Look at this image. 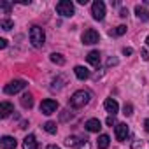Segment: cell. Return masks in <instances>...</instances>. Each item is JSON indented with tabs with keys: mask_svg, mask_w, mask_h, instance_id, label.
<instances>
[{
	"mask_svg": "<svg viewBox=\"0 0 149 149\" xmlns=\"http://www.w3.org/2000/svg\"><path fill=\"white\" fill-rule=\"evenodd\" d=\"M91 14L97 21H102L105 18V4L102 2V0H95L93 6H91Z\"/></svg>",
	"mask_w": 149,
	"mask_h": 149,
	"instance_id": "5b68a950",
	"label": "cell"
},
{
	"mask_svg": "<svg viewBox=\"0 0 149 149\" xmlns=\"http://www.w3.org/2000/svg\"><path fill=\"white\" fill-rule=\"evenodd\" d=\"M11 112H14V105L9 102H2L0 104V118H9Z\"/></svg>",
	"mask_w": 149,
	"mask_h": 149,
	"instance_id": "7c38bea8",
	"label": "cell"
},
{
	"mask_svg": "<svg viewBox=\"0 0 149 149\" xmlns=\"http://www.w3.org/2000/svg\"><path fill=\"white\" fill-rule=\"evenodd\" d=\"M74 74H76V77L81 79V81H84V79L90 77V70L86 67H83V65H77L76 68H74Z\"/></svg>",
	"mask_w": 149,
	"mask_h": 149,
	"instance_id": "4fadbf2b",
	"label": "cell"
},
{
	"mask_svg": "<svg viewBox=\"0 0 149 149\" xmlns=\"http://www.w3.org/2000/svg\"><path fill=\"white\" fill-rule=\"evenodd\" d=\"M44 130H46L47 133H56V123H54V121L44 123Z\"/></svg>",
	"mask_w": 149,
	"mask_h": 149,
	"instance_id": "ffe728a7",
	"label": "cell"
},
{
	"mask_svg": "<svg viewBox=\"0 0 149 149\" xmlns=\"http://www.w3.org/2000/svg\"><path fill=\"white\" fill-rule=\"evenodd\" d=\"M30 42H32V46L33 47H42L44 46V42H46V33H44V30L40 28V26H32L30 28Z\"/></svg>",
	"mask_w": 149,
	"mask_h": 149,
	"instance_id": "7a4b0ae2",
	"label": "cell"
},
{
	"mask_svg": "<svg viewBox=\"0 0 149 149\" xmlns=\"http://www.w3.org/2000/svg\"><path fill=\"white\" fill-rule=\"evenodd\" d=\"M0 146H2V149H16L18 140L14 137H11V135H6V137L0 139Z\"/></svg>",
	"mask_w": 149,
	"mask_h": 149,
	"instance_id": "9c48e42d",
	"label": "cell"
},
{
	"mask_svg": "<svg viewBox=\"0 0 149 149\" xmlns=\"http://www.w3.org/2000/svg\"><path fill=\"white\" fill-rule=\"evenodd\" d=\"M144 128H146V132L149 133V118H147V119L144 121Z\"/></svg>",
	"mask_w": 149,
	"mask_h": 149,
	"instance_id": "d6a6232c",
	"label": "cell"
},
{
	"mask_svg": "<svg viewBox=\"0 0 149 149\" xmlns=\"http://www.w3.org/2000/svg\"><path fill=\"white\" fill-rule=\"evenodd\" d=\"M128 133H130V130H128L126 123H118L116 125V139L118 140H126Z\"/></svg>",
	"mask_w": 149,
	"mask_h": 149,
	"instance_id": "ba28073f",
	"label": "cell"
},
{
	"mask_svg": "<svg viewBox=\"0 0 149 149\" xmlns=\"http://www.w3.org/2000/svg\"><path fill=\"white\" fill-rule=\"evenodd\" d=\"M0 47H2V49L7 47V40H6V39H0Z\"/></svg>",
	"mask_w": 149,
	"mask_h": 149,
	"instance_id": "4dcf8cb0",
	"label": "cell"
},
{
	"mask_svg": "<svg viewBox=\"0 0 149 149\" xmlns=\"http://www.w3.org/2000/svg\"><path fill=\"white\" fill-rule=\"evenodd\" d=\"M126 14H128V9H121L119 16H121V18H126Z\"/></svg>",
	"mask_w": 149,
	"mask_h": 149,
	"instance_id": "1f68e13d",
	"label": "cell"
},
{
	"mask_svg": "<svg viewBox=\"0 0 149 149\" xmlns=\"http://www.w3.org/2000/svg\"><path fill=\"white\" fill-rule=\"evenodd\" d=\"M56 13L65 16V18H70V16H74L76 11H74V4L70 2V0H61V2L56 4Z\"/></svg>",
	"mask_w": 149,
	"mask_h": 149,
	"instance_id": "3957f363",
	"label": "cell"
},
{
	"mask_svg": "<svg viewBox=\"0 0 149 149\" xmlns=\"http://www.w3.org/2000/svg\"><path fill=\"white\" fill-rule=\"evenodd\" d=\"M56 109H58V102L53 98H46L40 102V112L46 116H51L53 112H56Z\"/></svg>",
	"mask_w": 149,
	"mask_h": 149,
	"instance_id": "8992f818",
	"label": "cell"
},
{
	"mask_svg": "<svg viewBox=\"0 0 149 149\" xmlns=\"http://www.w3.org/2000/svg\"><path fill=\"white\" fill-rule=\"evenodd\" d=\"M83 42L84 44H88V46H91V44H97L98 40H100V35H98V32L97 30H93V28H88L84 33H83Z\"/></svg>",
	"mask_w": 149,
	"mask_h": 149,
	"instance_id": "52a82bcc",
	"label": "cell"
},
{
	"mask_svg": "<svg viewBox=\"0 0 149 149\" xmlns=\"http://www.w3.org/2000/svg\"><path fill=\"white\" fill-rule=\"evenodd\" d=\"M146 42H147V46H149V35H147V39H146Z\"/></svg>",
	"mask_w": 149,
	"mask_h": 149,
	"instance_id": "e575fe53",
	"label": "cell"
},
{
	"mask_svg": "<svg viewBox=\"0 0 149 149\" xmlns=\"http://www.w3.org/2000/svg\"><path fill=\"white\" fill-rule=\"evenodd\" d=\"M114 33H116V35H125V33H126V26H125V25H119V26L114 30Z\"/></svg>",
	"mask_w": 149,
	"mask_h": 149,
	"instance_id": "cb8c5ba5",
	"label": "cell"
},
{
	"mask_svg": "<svg viewBox=\"0 0 149 149\" xmlns=\"http://www.w3.org/2000/svg\"><path fill=\"white\" fill-rule=\"evenodd\" d=\"M13 26H14L13 19H2V21H0V28H2V30H11Z\"/></svg>",
	"mask_w": 149,
	"mask_h": 149,
	"instance_id": "44dd1931",
	"label": "cell"
},
{
	"mask_svg": "<svg viewBox=\"0 0 149 149\" xmlns=\"http://www.w3.org/2000/svg\"><path fill=\"white\" fill-rule=\"evenodd\" d=\"M105 123H107V125H109V126H112V125H116V118H114V116H109V118H107V121H105Z\"/></svg>",
	"mask_w": 149,
	"mask_h": 149,
	"instance_id": "83f0119b",
	"label": "cell"
},
{
	"mask_svg": "<svg viewBox=\"0 0 149 149\" xmlns=\"http://www.w3.org/2000/svg\"><path fill=\"white\" fill-rule=\"evenodd\" d=\"M23 149H37V140H35L33 135L25 137V140H23Z\"/></svg>",
	"mask_w": 149,
	"mask_h": 149,
	"instance_id": "2e32d148",
	"label": "cell"
},
{
	"mask_svg": "<svg viewBox=\"0 0 149 149\" xmlns=\"http://www.w3.org/2000/svg\"><path fill=\"white\" fill-rule=\"evenodd\" d=\"M112 65H118V58H109L107 60V67H112Z\"/></svg>",
	"mask_w": 149,
	"mask_h": 149,
	"instance_id": "4316f807",
	"label": "cell"
},
{
	"mask_svg": "<svg viewBox=\"0 0 149 149\" xmlns=\"http://www.w3.org/2000/svg\"><path fill=\"white\" fill-rule=\"evenodd\" d=\"M132 53H133V49H132V47H125V49H123V54H126V56H130Z\"/></svg>",
	"mask_w": 149,
	"mask_h": 149,
	"instance_id": "f1b7e54d",
	"label": "cell"
},
{
	"mask_svg": "<svg viewBox=\"0 0 149 149\" xmlns=\"http://www.w3.org/2000/svg\"><path fill=\"white\" fill-rule=\"evenodd\" d=\"M77 149H91V146H90V142L84 139V140H81V144L77 146Z\"/></svg>",
	"mask_w": 149,
	"mask_h": 149,
	"instance_id": "484cf974",
	"label": "cell"
},
{
	"mask_svg": "<svg viewBox=\"0 0 149 149\" xmlns=\"http://www.w3.org/2000/svg\"><path fill=\"white\" fill-rule=\"evenodd\" d=\"M26 84H28V83L23 81V79H14V81H11L9 84H6L4 91H6L7 95H16V93H19L21 90H25Z\"/></svg>",
	"mask_w": 149,
	"mask_h": 149,
	"instance_id": "277c9868",
	"label": "cell"
},
{
	"mask_svg": "<svg viewBox=\"0 0 149 149\" xmlns=\"http://www.w3.org/2000/svg\"><path fill=\"white\" fill-rule=\"evenodd\" d=\"M47 149H60V147H58V146H49Z\"/></svg>",
	"mask_w": 149,
	"mask_h": 149,
	"instance_id": "836d02e7",
	"label": "cell"
},
{
	"mask_svg": "<svg viewBox=\"0 0 149 149\" xmlns=\"http://www.w3.org/2000/svg\"><path fill=\"white\" fill-rule=\"evenodd\" d=\"M140 54H142V58H144L146 61L149 60V56H147V51H146V49H142V51H140Z\"/></svg>",
	"mask_w": 149,
	"mask_h": 149,
	"instance_id": "f546056e",
	"label": "cell"
},
{
	"mask_svg": "<svg viewBox=\"0 0 149 149\" xmlns=\"http://www.w3.org/2000/svg\"><path fill=\"white\" fill-rule=\"evenodd\" d=\"M49 58H51V61H53V63H56V65H65V58H63L60 53H51V56H49Z\"/></svg>",
	"mask_w": 149,
	"mask_h": 149,
	"instance_id": "d6986e66",
	"label": "cell"
},
{
	"mask_svg": "<svg viewBox=\"0 0 149 149\" xmlns=\"http://www.w3.org/2000/svg\"><path fill=\"white\" fill-rule=\"evenodd\" d=\"M90 98H91L90 91L79 90V91H76V93L70 97V107H74V109H81V107H84V105L90 102Z\"/></svg>",
	"mask_w": 149,
	"mask_h": 149,
	"instance_id": "6da1fadb",
	"label": "cell"
},
{
	"mask_svg": "<svg viewBox=\"0 0 149 149\" xmlns=\"http://www.w3.org/2000/svg\"><path fill=\"white\" fill-rule=\"evenodd\" d=\"M0 7H2V11H4V13H7V14H9V13H11V7H13V6H11L9 2H0Z\"/></svg>",
	"mask_w": 149,
	"mask_h": 149,
	"instance_id": "603a6c76",
	"label": "cell"
},
{
	"mask_svg": "<svg viewBox=\"0 0 149 149\" xmlns=\"http://www.w3.org/2000/svg\"><path fill=\"white\" fill-rule=\"evenodd\" d=\"M104 107H105V111H107L111 116H114V114L119 111V105H118V102H116L114 98H107V100L104 102Z\"/></svg>",
	"mask_w": 149,
	"mask_h": 149,
	"instance_id": "8fae6325",
	"label": "cell"
},
{
	"mask_svg": "<svg viewBox=\"0 0 149 149\" xmlns=\"http://www.w3.org/2000/svg\"><path fill=\"white\" fill-rule=\"evenodd\" d=\"M65 144L70 147V146H79L81 144V140H77V137H68L67 140H65Z\"/></svg>",
	"mask_w": 149,
	"mask_h": 149,
	"instance_id": "7402d4cb",
	"label": "cell"
},
{
	"mask_svg": "<svg viewBox=\"0 0 149 149\" xmlns=\"http://www.w3.org/2000/svg\"><path fill=\"white\" fill-rule=\"evenodd\" d=\"M123 111H125V114H126V116H132V114H133V107H132V104H125Z\"/></svg>",
	"mask_w": 149,
	"mask_h": 149,
	"instance_id": "d4e9b609",
	"label": "cell"
},
{
	"mask_svg": "<svg viewBox=\"0 0 149 149\" xmlns=\"http://www.w3.org/2000/svg\"><path fill=\"white\" fill-rule=\"evenodd\" d=\"M86 60H88V63H91L93 67H98V65H100V53H98V51H90L88 56H86Z\"/></svg>",
	"mask_w": 149,
	"mask_h": 149,
	"instance_id": "5bb4252c",
	"label": "cell"
},
{
	"mask_svg": "<svg viewBox=\"0 0 149 149\" xmlns=\"http://www.w3.org/2000/svg\"><path fill=\"white\" fill-rule=\"evenodd\" d=\"M86 130L88 132H91V133H98L100 132V128H102V123H100V119H97V118H91V119H88L86 121Z\"/></svg>",
	"mask_w": 149,
	"mask_h": 149,
	"instance_id": "30bf717a",
	"label": "cell"
},
{
	"mask_svg": "<svg viewBox=\"0 0 149 149\" xmlns=\"http://www.w3.org/2000/svg\"><path fill=\"white\" fill-rule=\"evenodd\" d=\"M21 105H23L25 109H32V107H33V97H32L30 93H25V95L21 97Z\"/></svg>",
	"mask_w": 149,
	"mask_h": 149,
	"instance_id": "e0dca14e",
	"label": "cell"
},
{
	"mask_svg": "<svg viewBox=\"0 0 149 149\" xmlns=\"http://www.w3.org/2000/svg\"><path fill=\"white\" fill-rule=\"evenodd\" d=\"M109 144H111L109 135H100V137H98V147H100V149H107Z\"/></svg>",
	"mask_w": 149,
	"mask_h": 149,
	"instance_id": "ac0fdd59",
	"label": "cell"
},
{
	"mask_svg": "<svg viewBox=\"0 0 149 149\" xmlns=\"http://www.w3.org/2000/svg\"><path fill=\"white\" fill-rule=\"evenodd\" d=\"M135 14H137V18L142 19V21H147V19H149V11H147L146 7H142V6H137V7H135Z\"/></svg>",
	"mask_w": 149,
	"mask_h": 149,
	"instance_id": "9a60e30c",
	"label": "cell"
}]
</instances>
